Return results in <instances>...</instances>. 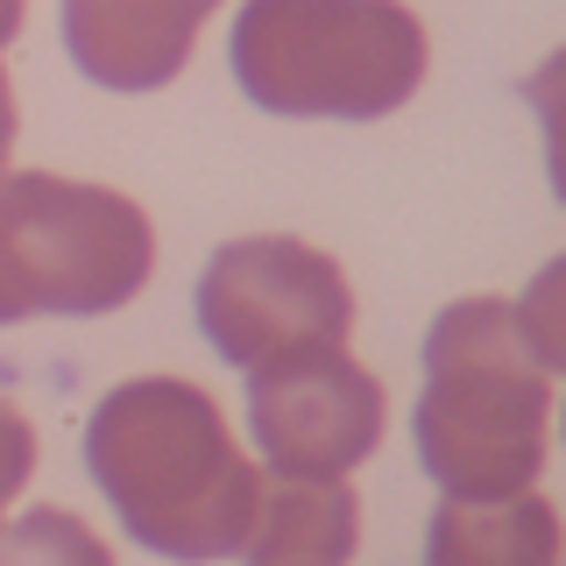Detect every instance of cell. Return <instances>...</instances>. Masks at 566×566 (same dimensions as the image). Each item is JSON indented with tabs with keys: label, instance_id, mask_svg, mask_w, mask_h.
Returning <instances> with one entry per match:
<instances>
[{
	"label": "cell",
	"instance_id": "obj_5",
	"mask_svg": "<svg viewBox=\"0 0 566 566\" xmlns=\"http://www.w3.org/2000/svg\"><path fill=\"white\" fill-rule=\"evenodd\" d=\"M199 333L234 376L312 347H347L354 283L326 248L297 234H241L199 270Z\"/></svg>",
	"mask_w": 566,
	"mask_h": 566
},
{
	"label": "cell",
	"instance_id": "obj_12",
	"mask_svg": "<svg viewBox=\"0 0 566 566\" xmlns=\"http://www.w3.org/2000/svg\"><path fill=\"white\" fill-rule=\"evenodd\" d=\"M14 135H22V114H14V78H8V64H0V177H8Z\"/></svg>",
	"mask_w": 566,
	"mask_h": 566
},
{
	"label": "cell",
	"instance_id": "obj_8",
	"mask_svg": "<svg viewBox=\"0 0 566 566\" xmlns=\"http://www.w3.org/2000/svg\"><path fill=\"white\" fill-rule=\"evenodd\" d=\"M361 545V495L340 482H262L241 566H347Z\"/></svg>",
	"mask_w": 566,
	"mask_h": 566
},
{
	"label": "cell",
	"instance_id": "obj_11",
	"mask_svg": "<svg viewBox=\"0 0 566 566\" xmlns=\"http://www.w3.org/2000/svg\"><path fill=\"white\" fill-rule=\"evenodd\" d=\"M29 474H35V424L0 397V524H8V503L29 489Z\"/></svg>",
	"mask_w": 566,
	"mask_h": 566
},
{
	"label": "cell",
	"instance_id": "obj_13",
	"mask_svg": "<svg viewBox=\"0 0 566 566\" xmlns=\"http://www.w3.org/2000/svg\"><path fill=\"white\" fill-rule=\"evenodd\" d=\"M22 22H29V0H0V50L22 35Z\"/></svg>",
	"mask_w": 566,
	"mask_h": 566
},
{
	"label": "cell",
	"instance_id": "obj_1",
	"mask_svg": "<svg viewBox=\"0 0 566 566\" xmlns=\"http://www.w3.org/2000/svg\"><path fill=\"white\" fill-rule=\"evenodd\" d=\"M85 468L120 531L170 566L234 559L262 503V474L234 447L227 411L185 376L106 389L85 418Z\"/></svg>",
	"mask_w": 566,
	"mask_h": 566
},
{
	"label": "cell",
	"instance_id": "obj_10",
	"mask_svg": "<svg viewBox=\"0 0 566 566\" xmlns=\"http://www.w3.org/2000/svg\"><path fill=\"white\" fill-rule=\"evenodd\" d=\"M0 566H114L106 538L78 510H22L14 524H0Z\"/></svg>",
	"mask_w": 566,
	"mask_h": 566
},
{
	"label": "cell",
	"instance_id": "obj_6",
	"mask_svg": "<svg viewBox=\"0 0 566 566\" xmlns=\"http://www.w3.org/2000/svg\"><path fill=\"white\" fill-rule=\"evenodd\" d=\"M248 382V432L283 482H340L382 447V382L347 347H312L255 368Z\"/></svg>",
	"mask_w": 566,
	"mask_h": 566
},
{
	"label": "cell",
	"instance_id": "obj_9",
	"mask_svg": "<svg viewBox=\"0 0 566 566\" xmlns=\"http://www.w3.org/2000/svg\"><path fill=\"white\" fill-rule=\"evenodd\" d=\"M424 566H559V510L538 489L503 503H447L424 524Z\"/></svg>",
	"mask_w": 566,
	"mask_h": 566
},
{
	"label": "cell",
	"instance_id": "obj_3",
	"mask_svg": "<svg viewBox=\"0 0 566 566\" xmlns=\"http://www.w3.org/2000/svg\"><path fill=\"white\" fill-rule=\"evenodd\" d=\"M227 64L283 120H382L424 85L432 43L403 0H241Z\"/></svg>",
	"mask_w": 566,
	"mask_h": 566
},
{
	"label": "cell",
	"instance_id": "obj_4",
	"mask_svg": "<svg viewBox=\"0 0 566 566\" xmlns=\"http://www.w3.org/2000/svg\"><path fill=\"white\" fill-rule=\"evenodd\" d=\"M149 270L156 227L128 191L57 170L0 177V326L120 312Z\"/></svg>",
	"mask_w": 566,
	"mask_h": 566
},
{
	"label": "cell",
	"instance_id": "obj_7",
	"mask_svg": "<svg viewBox=\"0 0 566 566\" xmlns=\"http://www.w3.org/2000/svg\"><path fill=\"white\" fill-rule=\"evenodd\" d=\"M220 0H57L64 57L106 93H156L191 64Z\"/></svg>",
	"mask_w": 566,
	"mask_h": 566
},
{
	"label": "cell",
	"instance_id": "obj_2",
	"mask_svg": "<svg viewBox=\"0 0 566 566\" xmlns=\"http://www.w3.org/2000/svg\"><path fill=\"white\" fill-rule=\"evenodd\" d=\"M559 361L566 347L510 297H460L432 318L411 439L447 503H503L538 489Z\"/></svg>",
	"mask_w": 566,
	"mask_h": 566
}]
</instances>
